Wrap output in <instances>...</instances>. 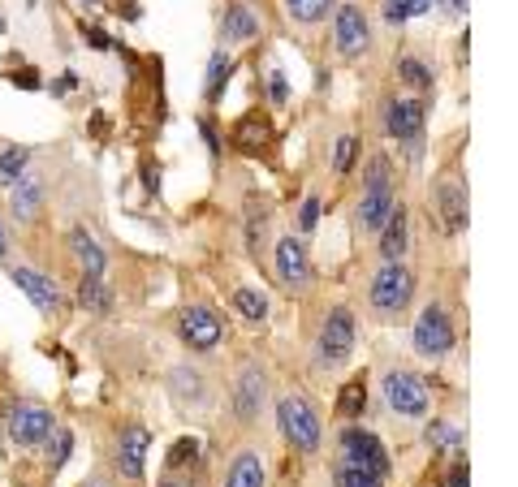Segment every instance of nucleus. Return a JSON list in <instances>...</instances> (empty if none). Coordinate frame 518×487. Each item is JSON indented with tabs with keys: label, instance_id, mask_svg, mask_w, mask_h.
<instances>
[{
	"label": "nucleus",
	"instance_id": "3",
	"mask_svg": "<svg viewBox=\"0 0 518 487\" xmlns=\"http://www.w3.org/2000/svg\"><path fill=\"white\" fill-rule=\"evenodd\" d=\"M384 406L393 414H406V418H423L428 406H432V392L411 371H389L384 375Z\"/></svg>",
	"mask_w": 518,
	"mask_h": 487
},
{
	"label": "nucleus",
	"instance_id": "34",
	"mask_svg": "<svg viewBox=\"0 0 518 487\" xmlns=\"http://www.w3.org/2000/svg\"><path fill=\"white\" fill-rule=\"evenodd\" d=\"M264 138H268V121L246 117V121H242V125H238V142H242V147H259Z\"/></svg>",
	"mask_w": 518,
	"mask_h": 487
},
{
	"label": "nucleus",
	"instance_id": "6",
	"mask_svg": "<svg viewBox=\"0 0 518 487\" xmlns=\"http://www.w3.org/2000/svg\"><path fill=\"white\" fill-rule=\"evenodd\" d=\"M411 293H415V276L406 272L402 263H384L372 280V307L380 315H398L406 302H411Z\"/></svg>",
	"mask_w": 518,
	"mask_h": 487
},
{
	"label": "nucleus",
	"instance_id": "36",
	"mask_svg": "<svg viewBox=\"0 0 518 487\" xmlns=\"http://www.w3.org/2000/svg\"><path fill=\"white\" fill-rule=\"evenodd\" d=\"M316 220H319V198H307V203H302V212H299V229H302V234H311V229H316Z\"/></svg>",
	"mask_w": 518,
	"mask_h": 487
},
{
	"label": "nucleus",
	"instance_id": "10",
	"mask_svg": "<svg viewBox=\"0 0 518 487\" xmlns=\"http://www.w3.org/2000/svg\"><path fill=\"white\" fill-rule=\"evenodd\" d=\"M384 130H389V138H398L406 147H419V138H423V104L419 99H393L384 108Z\"/></svg>",
	"mask_w": 518,
	"mask_h": 487
},
{
	"label": "nucleus",
	"instance_id": "1",
	"mask_svg": "<svg viewBox=\"0 0 518 487\" xmlns=\"http://www.w3.org/2000/svg\"><path fill=\"white\" fill-rule=\"evenodd\" d=\"M341 466L367 470L376 479H389V453L367 427H346L341 431Z\"/></svg>",
	"mask_w": 518,
	"mask_h": 487
},
{
	"label": "nucleus",
	"instance_id": "38",
	"mask_svg": "<svg viewBox=\"0 0 518 487\" xmlns=\"http://www.w3.org/2000/svg\"><path fill=\"white\" fill-rule=\"evenodd\" d=\"M69 445H74V436H69V431H60V436H57V457H52V466H65V457H69Z\"/></svg>",
	"mask_w": 518,
	"mask_h": 487
},
{
	"label": "nucleus",
	"instance_id": "44",
	"mask_svg": "<svg viewBox=\"0 0 518 487\" xmlns=\"http://www.w3.org/2000/svg\"><path fill=\"white\" fill-rule=\"evenodd\" d=\"M5 251H9V242H5V229H0V259H5Z\"/></svg>",
	"mask_w": 518,
	"mask_h": 487
},
{
	"label": "nucleus",
	"instance_id": "9",
	"mask_svg": "<svg viewBox=\"0 0 518 487\" xmlns=\"http://www.w3.org/2000/svg\"><path fill=\"white\" fill-rule=\"evenodd\" d=\"M220 332L225 328H220L217 311H208V307H186V311H181V341H186L190 350H199V354L217 350Z\"/></svg>",
	"mask_w": 518,
	"mask_h": 487
},
{
	"label": "nucleus",
	"instance_id": "22",
	"mask_svg": "<svg viewBox=\"0 0 518 487\" xmlns=\"http://www.w3.org/2000/svg\"><path fill=\"white\" fill-rule=\"evenodd\" d=\"M79 302L87 307V311H96V315H108V311H113V293L100 285V276H82Z\"/></svg>",
	"mask_w": 518,
	"mask_h": 487
},
{
	"label": "nucleus",
	"instance_id": "29",
	"mask_svg": "<svg viewBox=\"0 0 518 487\" xmlns=\"http://www.w3.org/2000/svg\"><path fill=\"white\" fill-rule=\"evenodd\" d=\"M428 9H432V0H389V5H384V18H389V22H406V18L428 14Z\"/></svg>",
	"mask_w": 518,
	"mask_h": 487
},
{
	"label": "nucleus",
	"instance_id": "40",
	"mask_svg": "<svg viewBox=\"0 0 518 487\" xmlns=\"http://www.w3.org/2000/svg\"><path fill=\"white\" fill-rule=\"evenodd\" d=\"M160 487H195L190 479H181V474H169V479H160Z\"/></svg>",
	"mask_w": 518,
	"mask_h": 487
},
{
	"label": "nucleus",
	"instance_id": "30",
	"mask_svg": "<svg viewBox=\"0 0 518 487\" xmlns=\"http://www.w3.org/2000/svg\"><path fill=\"white\" fill-rule=\"evenodd\" d=\"M398 74L411 82V87H432V69H428V65H423L419 57H402Z\"/></svg>",
	"mask_w": 518,
	"mask_h": 487
},
{
	"label": "nucleus",
	"instance_id": "5",
	"mask_svg": "<svg viewBox=\"0 0 518 487\" xmlns=\"http://www.w3.org/2000/svg\"><path fill=\"white\" fill-rule=\"evenodd\" d=\"M411 341H415V350L423 358H445V354L454 350V328H449V315L440 311L437 302H428L415 319V332H411Z\"/></svg>",
	"mask_w": 518,
	"mask_h": 487
},
{
	"label": "nucleus",
	"instance_id": "42",
	"mask_svg": "<svg viewBox=\"0 0 518 487\" xmlns=\"http://www.w3.org/2000/svg\"><path fill=\"white\" fill-rule=\"evenodd\" d=\"M449 487H467V470H454V474H449Z\"/></svg>",
	"mask_w": 518,
	"mask_h": 487
},
{
	"label": "nucleus",
	"instance_id": "13",
	"mask_svg": "<svg viewBox=\"0 0 518 487\" xmlns=\"http://www.w3.org/2000/svg\"><path fill=\"white\" fill-rule=\"evenodd\" d=\"M147 448H152V431L147 427H125L117 445V466L125 479H143V462H147Z\"/></svg>",
	"mask_w": 518,
	"mask_h": 487
},
{
	"label": "nucleus",
	"instance_id": "14",
	"mask_svg": "<svg viewBox=\"0 0 518 487\" xmlns=\"http://www.w3.org/2000/svg\"><path fill=\"white\" fill-rule=\"evenodd\" d=\"M398 207V195H393V186H367L363 190V203H359V220L363 229H380L389 212Z\"/></svg>",
	"mask_w": 518,
	"mask_h": 487
},
{
	"label": "nucleus",
	"instance_id": "37",
	"mask_svg": "<svg viewBox=\"0 0 518 487\" xmlns=\"http://www.w3.org/2000/svg\"><path fill=\"white\" fill-rule=\"evenodd\" d=\"M367 186H393V181H389V160H384V156L372 160V173H367Z\"/></svg>",
	"mask_w": 518,
	"mask_h": 487
},
{
	"label": "nucleus",
	"instance_id": "25",
	"mask_svg": "<svg viewBox=\"0 0 518 487\" xmlns=\"http://www.w3.org/2000/svg\"><path fill=\"white\" fill-rule=\"evenodd\" d=\"M229 69H234L229 52H217V57H212V65H208V82H203V96H208V99H220L225 82H229Z\"/></svg>",
	"mask_w": 518,
	"mask_h": 487
},
{
	"label": "nucleus",
	"instance_id": "8",
	"mask_svg": "<svg viewBox=\"0 0 518 487\" xmlns=\"http://www.w3.org/2000/svg\"><path fill=\"white\" fill-rule=\"evenodd\" d=\"M277 276L285 289H307L311 285V259H307V246L294 234L277 242Z\"/></svg>",
	"mask_w": 518,
	"mask_h": 487
},
{
	"label": "nucleus",
	"instance_id": "26",
	"mask_svg": "<svg viewBox=\"0 0 518 487\" xmlns=\"http://www.w3.org/2000/svg\"><path fill=\"white\" fill-rule=\"evenodd\" d=\"M26 160L31 152L26 147H9V152H0V186H14L22 173H26Z\"/></svg>",
	"mask_w": 518,
	"mask_h": 487
},
{
	"label": "nucleus",
	"instance_id": "18",
	"mask_svg": "<svg viewBox=\"0 0 518 487\" xmlns=\"http://www.w3.org/2000/svg\"><path fill=\"white\" fill-rule=\"evenodd\" d=\"M264 406V371L259 367H242V380H238V418L251 423Z\"/></svg>",
	"mask_w": 518,
	"mask_h": 487
},
{
	"label": "nucleus",
	"instance_id": "45",
	"mask_svg": "<svg viewBox=\"0 0 518 487\" xmlns=\"http://www.w3.org/2000/svg\"><path fill=\"white\" fill-rule=\"evenodd\" d=\"M91 487H108V483H91Z\"/></svg>",
	"mask_w": 518,
	"mask_h": 487
},
{
	"label": "nucleus",
	"instance_id": "20",
	"mask_svg": "<svg viewBox=\"0 0 518 487\" xmlns=\"http://www.w3.org/2000/svg\"><path fill=\"white\" fill-rule=\"evenodd\" d=\"M225 487H264V462L255 453H238L229 474H225Z\"/></svg>",
	"mask_w": 518,
	"mask_h": 487
},
{
	"label": "nucleus",
	"instance_id": "31",
	"mask_svg": "<svg viewBox=\"0 0 518 487\" xmlns=\"http://www.w3.org/2000/svg\"><path fill=\"white\" fill-rule=\"evenodd\" d=\"M355 152H359L355 134H341L338 147H333V173H350V164H355Z\"/></svg>",
	"mask_w": 518,
	"mask_h": 487
},
{
	"label": "nucleus",
	"instance_id": "2",
	"mask_svg": "<svg viewBox=\"0 0 518 487\" xmlns=\"http://www.w3.org/2000/svg\"><path fill=\"white\" fill-rule=\"evenodd\" d=\"M319 363L324 367H341L355 354V311L350 307H333L324 328H319Z\"/></svg>",
	"mask_w": 518,
	"mask_h": 487
},
{
	"label": "nucleus",
	"instance_id": "41",
	"mask_svg": "<svg viewBox=\"0 0 518 487\" xmlns=\"http://www.w3.org/2000/svg\"><path fill=\"white\" fill-rule=\"evenodd\" d=\"M14 82H18V87H26V91H35V87H40V78H35V74H14Z\"/></svg>",
	"mask_w": 518,
	"mask_h": 487
},
{
	"label": "nucleus",
	"instance_id": "4",
	"mask_svg": "<svg viewBox=\"0 0 518 487\" xmlns=\"http://www.w3.org/2000/svg\"><path fill=\"white\" fill-rule=\"evenodd\" d=\"M277 418H281L285 440H290L294 448H302V453H316V448H319V418H316V409L307 406L302 397H281Z\"/></svg>",
	"mask_w": 518,
	"mask_h": 487
},
{
	"label": "nucleus",
	"instance_id": "27",
	"mask_svg": "<svg viewBox=\"0 0 518 487\" xmlns=\"http://www.w3.org/2000/svg\"><path fill=\"white\" fill-rule=\"evenodd\" d=\"M264 225H268V203H264V198H251V203H246V237H251V251L264 246Z\"/></svg>",
	"mask_w": 518,
	"mask_h": 487
},
{
	"label": "nucleus",
	"instance_id": "11",
	"mask_svg": "<svg viewBox=\"0 0 518 487\" xmlns=\"http://www.w3.org/2000/svg\"><path fill=\"white\" fill-rule=\"evenodd\" d=\"M9 436L26 448L43 445V440L52 436V414H48L43 406H18L14 414H9Z\"/></svg>",
	"mask_w": 518,
	"mask_h": 487
},
{
	"label": "nucleus",
	"instance_id": "33",
	"mask_svg": "<svg viewBox=\"0 0 518 487\" xmlns=\"http://www.w3.org/2000/svg\"><path fill=\"white\" fill-rule=\"evenodd\" d=\"M384 479L367 474V470H355V466H338V487H380Z\"/></svg>",
	"mask_w": 518,
	"mask_h": 487
},
{
	"label": "nucleus",
	"instance_id": "17",
	"mask_svg": "<svg viewBox=\"0 0 518 487\" xmlns=\"http://www.w3.org/2000/svg\"><path fill=\"white\" fill-rule=\"evenodd\" d=\"M384 237H380V254H384V263H402V254H406V212H402V203L389 212V220L380 225Z\"/></svg>",
	"mask_w": 518,
	"mask_h": 487
},
{
	"label": "nucleus",
	"instance_id": "43",
	"mask_svg": "<svg viewBox=\"0 0 518 487\" xmlns=\"http://www.w3.org/2000/svg\"><path fill=\"white\" fill-rule=\"evenodd\" d=\"M445 9H449V14H462V9H467V0H445Z\"/></svg>",
	"mask_w": 518,
	"mask_h": 487
},
{
	"label": "nucleus",
	"instance_id": "32",
	"mask_svg": "<svg viewBox=\"0 0 518 487\" xmlns=\"http://www.w3.org/2000/svg\"><path fill=\"white\" fill-rule=\"evenodd\" d=\"M428 445H432V448H445V453H458V448H462V436H458L454 427L437 423V427H428Z\"/></svg>",
	"mask_w": 518,
	"mask_h": 487
},
{
	"label": "nucleus",
	"instance_id": "24",
	"mask_svg": "<svg viewBox=\"0 0 518 487\" xmlns=\"http://www.w3.org/2000/svg\"><path fill=\"white\" fill-rule=\"evenodd\" d=\"M363 409H367V389H363V380H350L338 392V414L341 418H359Z\"/></svg>",
	"mask_w": 518,
	"mask_h": 487
},
{
	"label": "nucleus",
	"instance_id": "16",
	"mask_svg": "<svg viewBox=\"0 0 518 487\" xmlns=\"http://www.w3.org/2000/svg\"><path fill=\"white\" fill-rule=\"evenodd\" d=\"M437 203H440V216H445V229L462 234L467 229V190H462V181H440Z\"/></svg>",
	"mask_w": 518,
	"mask_h": 487
},
{
	"label": "nucleus",
	"instance_id": "21",
	"mask_svg": "<svg viewBox=\"0 0 518 487\" xmlns=\"http://www.w3.org/2000/svg\"><path fill=\"white\" fill-rule=\"evenodd\" d=\"M69 246H74V254H79L82 272H87V276H104V251L96 246V237L87 234V229H74V234H69Z\"/></svg>",
	"mask_w": 518,
	"mask_h": 487
},
{
	"label": "nucleus",
	"instance_id": "19",
	"mask_svg": "<svg viewBox=\"0 0 518 487\" xmlns=\"http://www.w3.org/2000/svg\"><path fill=\"white\" fill-rule=\"evenodd\" d=\"M220 35H225V43H246L259 35V22L255 14L246 9V5H229L225 9V22H220Z\"/></svg>",
	"mask_w": 518,
	"mask_h": 487
},
{
	"label": "nucleus",
	"instance_id": "39",
	"mask_svg": "<svg viewBox=\"0 0 518 487\" xmlns=\"http://www.w3.org/2000/svg\"><path fill=\"white\" fill-rule=\"evenodd\" d=\"M273 99L285 104V78H281V69H273Z\"/></svg>",
	"mask_w": 518,
	"mask_h": 487
},
{
	"label": "nucleus",
	"instance_id": "35",
	"mask_svg": "<svg viewBox=\"0 0 518 487\" xmlns=\"http://www.w3.org/2000/svg\"><path fill=\"white\" fill-rule=\"evenodd\" d=\"M195 457H199V445H195V440H178L173 453H169V466H186V462H195Z\"/></svg>",
	"mask_w": 518,
	"mask_h": 487
},
{
	"label": "nucleus",
	"instance_id": "7",
	"mask_svg": "<svg viewBox=\"0 0 518 487\" xmlns=\"http://www.w3.org/2000/svg\"><path fill=\"white\" fill-rule=\"evenodd\" d=\"M333 40H338V52L341 57H359L367 52V14H363L359 5H341L338 9V22H333Z\"/></svg>",
	"mask_w": 518,
	"mask_h": 487
},
{
	"label": "nucleus",
	"instance_id": "15",
	"mask_svg": "<svg viewBox=\"0 0 518 487\" xmlns=\"http://www.w3.org/2000/svg\"><path fill=\"white\" fill-rule=\"evenodd\" d=\"M9 190H14L9 207H14V216H18V220H31V216L43 207V177L40 173H22L18 181L9 186Z\"/></svg>",
	"mask_w": 518,
	"mask_h": 487
},
{
	"label": "nucleus",
	"instance_id": "23",
	"mask_svg": "<svg viewBox=\"0 0 518 487\" xmlns=\"http://www.w3.org/2000/svg\"><path fill=\"white\" fill-rule=\"evenodd\" d=\"M234 311L242 319H268V293L264 289H238L234 293Z\"/></svg>",
	"mask_w": 518,
	"mask_h": 487
},
{
	"label": "nucleus",
	"instance_id": "12",
	"mask_svg": "<svg viewBox=\"0 0 518 487\" xmlns=\"http://www.w3.org/2000/svg\"><path fill=\"white\" fill-rule=\"evenodd\" d=\"M9 276H14V285H18V289L26 293L35 307H40V311H48V315L60 311V289L52 285V276L35 272V268H14Z\"/></svg>",
	"mask_w": 518,
	"mask_h": 487
},
{
	"label": "nucleus",
	"instance_id": "28",
	"mask_svg": "<svg viewBox=\"0 0 518 487\" xmlns=\"http://www.w3.org/2000/svg\"><path fill=\"white\" fill-rule=\"evenodd\" d=\"M328 5L333 0H285V14L294 22H302V26H311V22H319L328 14Z\"/></svg>",
	"mask_w": 518,
	"mask_h": 487
}]
</instances>
